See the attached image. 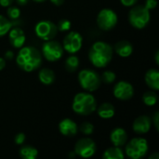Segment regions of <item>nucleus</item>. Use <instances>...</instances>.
<instances>
[{
    "label": "nucleus",
    "instance_id": "obj_1",
    "mask_svg": "<svg viewBox=\"0 0 159 159\" xmlns=\"http://www.w3.org/2000/svg\"><path fill=\"white\" fill-rule=\"evenodd\" d=\"M16 63L20 70L26 73L34 72L42 64V54L34 47H21L19 48Z\"/></svg>",
    "mask_w": 159,
    "mask_h": 159
},
{
    "label": "nucleus",
    "instance_id": "obj_2",
    "mask_svg": "<svg viewBox=\"0 0 159 159\" xmlns=\"http://www.w3.org/2000/svg\"><path fill=\"white\" fill-rule=\"evenodd\" d=\"M113 52L114 48L110 44L103 41H97L89 48V59L93 66L104 68L111 62Z\"/></svg>",
    "mask_w": 159,
    "mask_h": 159
},
{
    "label": "nucleus",
    "instance_id": "obj_3",
    "mask_svg": "<svg viewBox=\"0 0 159 159\" xmlns=\"http://www.w3.org/2000/svg\"><path fill=\"white\" fill-rule=\"evenodd\" d=\"M72 108L77 115L89 116L96 111L97 102L92 94L89 92H80L74 97Z\"/></svg>",
    "mask_w": 159,
    "mask_h": 159
},
{
    "label": "nucleus",
    "instance_id": "obj_4",
    "mask_svg": "<svg viewBox=\"0 0 159 159\" xmlns=\"http://www.w3.org/2000/svg\"><path fill=\"white\" fill-rule=\"evenodd\" d=\"M78 82L81 88L88 92L97 90L102 84L100 75L92 69L81 70L78 73Z\"/></svg>",
    "mask_w": 159,
    "mask_h": 159
},
{
    "label": "nucleus",
    "instance_id": "obj_5",
    "mask_svg": "<svg viewBox=\"0 0 159 159\" xmlns=\"http://www.w3.org/2000/svg\"><path fill=\"white\" fill-rule=\"evenodd\" d=\"M150 10L144 6H134L129 13V21L130 25L136 29L145 28L150 21Z\"/></svg>",
    "mask_w": 159,
    "mask_h": 159
},
{
    "label": "nucleus",
    "instance_id": "obj_6",
    "mask_svg": "<svg viewBox=\"0 0 159 159\" xmlns=\"http://www.w3.org/2000/svg\"><path fill=\"white\" fill-rule=\"evenodd\" d=\"M125 154L131 159L143 158L149 150L148 142L144 138H133L125 144Z\"/></svg>",
    "mask_w": 159,
    "mask_h": 159
},
{
    "label": "nucleus",
    "instance_id": "obj_7",
    "mask_svg": "<svg viewBox=\"0 0 159 159\" xmlns=\"http://www.w3.org/2000/svg\"><path fill=\"white\" fill-rule=\"evenodd\" d=\"M63 53L64 49L62 46L55 40L51 39L48 41H45L42 46V55L47 61L50 62L60 61L63 56Z\"/></svg>",
    "mask_w": 159,
    "mask_h": 159
},
{
    "label": "nucleus",
    "instance_id": "obj_8",
    "mask_svg": "<svg viewBox=\"0 0 159 159\" xmlns=\"http://www.w3.org/2000/svg\"><path fill=\"white\" fill-rule=\"evenodd\" d=\"M58 28L55 23L50 20H40L34 26V33L38 38L43 41L53 39L58 34Z\"/></svg>",
    "mask_w": 159,
    "mask_h": 159
},
{
    "label": "nucleus",
    "instance_id": "obj_9",
    "mask_svg": "<svg viewBox=\"0 0 159 159\" xmlns=\"http://www.w3.org/2000/svg\"><path fill=\"white\" fill-rule=\"evenodd\" d=\"M117 14L111 8H103L97 15V25L103 31H110L117 24Z\"/></svg>",
    "mask_w": 159,
    "mask_h": 159
},
{
    "label": "nucleus",
    "instance_id": "obj_10",
    "mask_svg": "<svg viewBox=\"0 0 159 159\" xmlns=\"http://www.w3.org/2000/svg\"><path fill=\"white\" fill-rule=\"evenodd\" d=\"M97 146L95 142L90 138H82L75 145V153L82 158H89L96 153Z\"/></svg>",
    "mask_w": 159,
    "mask_h": 159
},
{
    "label": "nucleus",
    "instance_id": "obj_11",
    "mask_svg": "<svg viewBox=\"0 0 159 159\" xmlns=\"http://www.w3.org/2000/svg\"><path fill=\"white\" fill-rule=\"evenodd\" d=\"M83 46V37L77 32H70L68 33L62 43V48L69 54H75L78 52Z\"/></svg>",
    "mask_w": 159,
    "mask_h": 159
},
{
    "label": "nucleus",
    "instance_id": "obj_12",
    "mask_svg": "<svg viewBox=\"0 0 159 159\" xmlns=\"http://www.w3.org/2000/svg\"><path fill=\"white\" fill-rule=\"evenodd\" d=\"M113 94L119 101H129L134 95V88L127 81H120L115 85Z\"/></svg>",
    "mask_w": 159,
    "mask_h": 159
},
{
    "label": "nucleus",
    "instance_id": "obj_13",
    "mask_svg": "<svg viewBox=\"0 0 159 159\" xmlns=\"http://www.w3.org/2000/svg\"><path fill=\"white\" fill-rule=\"evenodd\" d=\"M8 34V39L10 45L15 48H20L21 47L24 46L26 36L23 32V30L20 27H14L10 28V30L7 33Z\"/></svg>",
    "mask_w": 159,
    "mask_h": 159
},
{
    "label": "nucleus",
    "instance_id": "obj_14",
    "mask_svg": "<svg viewBox=\"0 0 159 159\" xmlns=\"http://www.w3.org/2000/svg\"><path fill=\"white\" fill-rule=\"evenodd\" d=\"M152 126V120L147 116H138L133 124L132 129L133 131L137 134H145L151 129Z\"/></svg>",
    "mask_w": 159,
    "mask_h": 159
},
{
    "label": "nucleus",
    "instance_id": "obj_15",
    "mask_svg": "<svg viewBox=\"0 0 159 159\" xmlns=\"http://www.w3.org/2000/svg\"><path fill=\"white\" fill-rule=\"evenodd\" d=\"M59 130L61 134L65 137H74L77 134L78 127L74 120L70 118H64L59 123Z\"/></svg>",
    "mask_w": 159,
    "mask_h": 159
},
{
    "label": "nucleus",
    "instance_id": "obj_16",
    "mask_svg": "<svg viewBox=\"0 0 159 159\" xmlns=\"http://www.w3.org/2000/svg\"><path fill=\"white\" fill-rule=\"evenodd\" d=\"M110 140L114 146L123 147L128 142V133L122 128H116L110 134Z\"/></svg>",
    "mask_w": 159,
    "mask_h": 159
},
{
    "label": "nucleus",
    "instance_id": "obj_17",
    "mask_svg": "<svg viewBox=\"0 0 159 159\" xmlns=\"http://www.w3.org/2000/svg\"><path fill=\"white\" fill-rule=\"evenodd\" d=\"M115 51L119 57L128 58L133 52V46L128 40H120L116 44Z\"/></svg>",
    "mask_w": 159,
    "mask_h": 159
},
{
    "label": "nucleus",
    "instance_id": "obj_18",
    "mask_svg": "<svg viewBox=\"0 0 159 159\" xmlns=\"http://www.w3.org/2000/svg\"><path fill=\"white\" fill-rule=\"evenodd\" d=\"M145 82L147 86L155 91H157L159 89V72L157 69L153 68L146 72L145 74Z\"/></svg>",
    "mask_w": 159,
    "mask_h": 159
},
{
    "label": "nucleus",
    "instance_id": "obj_19",
    "mask_svg": "<svg viewBox=\"0 0 159 159\" xmlns=\"http://www.w3.org/2000/svg\"><path fill=\"white\" fill-rule=\"evenodd\" d=\"M97 114L102 119H110L116 114V109L114 105L110 102H104L101 104L99 107L97 106Z\"/></svg>",
    "mask_w": 159,
    "mask_h": 159
},
{
    "label": "nucleus",
    "instance_id": "obj_20",
    "mask_svg": "<svg viewBox=\"0 0 159 159\" xmlns=\"http://www.w3.org/2000/svg\"><path fill=\"white\" fill-rule=\"evenodd\" d=\"M38 79L39 81L46 86H49L52 85L55 82L56 79V75L55 73L48 68H44L41 69L38 73Z\"/></svg>",
    "mask_w": 159,
    "mask_h": 159
},
{
    "label": "nucleus",
    "instance_id": "obj_21",
    "mask_svg": "<svg viewBox=\"0 0 159 159\" xmlns=\"http://www.w3.org/2000/svg\"><path fill=\"white\" fill-rule=\"evenodd\" d=\"M103 159H124L125 153L122 150V147L113 146L106 149L102 154Z\"/></svg>",
    "mask_w": 159,
    "mask_h": 159
},
{
    "label": "nucleus",
    "instance_id": "obj_22",
    "mask_svg": "<svg viewBox=\"0 0 159 159\" xmlns=\"http://www.w3.org/2000/svg\"><path fill=\"white\" fill-rule=\"evenodd\" d=\"M20 157L22 159H36L38 157V151L36 148L31 145H21L19 151Z\"/></svg>",
    "mask_w": 159,
    "mask_h": 159
},
{
    "label": "nucleus",
    "instance_id": "obj_23",
    "mask_svg": "<svg viewBox=\"0 0 159 159\" xmlns=\"http://www.w3.org/2000/svg\"><path fill=\"white\" fill-rule=\"evenodd\" d=\"M79 66V59L78 57H76L75 55L72 54L71 56H69L65 61V69L68 72H75L77 70Z\"/></svg>",
    "mask_w": 159,
    "mask_h": 159
},
{
    "label": "nucleus",
    "instance_id": "obj_24",
    "mask_svg": "<svg viewBox=\"0 0 159 159\" xmlns=\"http://www.w3.org/2000/svg\"><path fill=\"white\" fill-rule=\"evenodd\" d=\"M157 100H158V97H157V94L155 92V90L146 91L143 95V102L147 106H154L157 102Z\"/></svg>",
    "mask_w": 159,
    "mask_h": 159
},
{
    "label": "nucleus",
    "instance_id": "obj_25",
    "mask_svg": "<svg viewBox=\"0 0 159 159\" xmlns=\"http://www.w3.org/2000/svg\"><path fill=\"white\" fill-rule=\"evenodd\" d=\"M11 27H12L11 21L7 18L4 17L3 15H0V37L7 34Z\"/></svg>",
    "mask_w": 159,
    "mask_h": 159
},
{
    "label": "nucleus",
    "instance_id": "obj_26",
    "mask_svg": "<svg viewBox=\"0 0 159 159\" xmlns=\"http://www.w3.org/2000/svg\"><path fill=\"white\" fill-rule=\"evenodd\" d=\"M116 78V75L113 71H104L101 75V80L106 84H112L115 82Z\"/></svg>",
    "mask_w": 159,
    "mask_h": 159
},
{
    "label": "nucleus",
    "instance_id": "obj_27",
    "mask_svg": "<svg viewBox=\"0 0 159 159\" xmlns=\"http://www.w3.org/2000/svg\"><path fill=\"white\" fill-rule=\"evenodd\" d=\"M78 129L85 135H91L94 131V126L89 122H84L80 125Z\"/></svg>",
    "mask_w": 159,
    "mask_h": 159
},
{
    "label": "nucleus",
    "instance_id": "obj_28",
    "mask_svg": "<svg viewBox=\"0 0 159 159\" xmlns=\"http://www.w3.org/2000/svg\"><path fill=\"white\" fill-rule=\"evenodd\" d=\"M7 17L11 20H16L18 18H20V10L19 7H8L7 10Z\"/></svg>",
    "mask_w": 159,
    "mask_h": 159
},
{
    "label": "nucleus",
    "instance_id": "obj_29",
    "mask_svg": "<svg viewBox=\"0 0 159 159\" xmlns=\"http://www.w3.org/2000/svg\"><path fill=\"white\" fill-rule=\"evenodd\" d=\"M57 28L60 32H68L71 29V21L67 19H62L59 21Z\"/></svg>",
    "mask_w": 159,
    "mask_h": 159
},
{
    "label": "nucleus",
    "instance_id": "obj_30",
    "mask_svg": "<svg viewBox=\"0 0 159 159\" xmlns=\"http://www.w3.org/2000/svg\"><path fill=\"white\" fill-rule=\"evenodd\" d=\"M25 140H26V136L22 132H20V133L16 134L15 138H14V142H15V143L17 145H22L25 143Z\"/></svg>",
    "mask_w": 159,
    "mask_h": 159
},
{
    "label": "nucleus",
    "instance_id": "obj_31",
    "mask_svg": "<svg viewBox=\"0 0 159 159\" xmlns=\"http://www.w3.org/2000/svg\"><path fill=\"white\" fill-rule=\"evenodd\" d=\"M157 6V0H146L144 7L148 9V10H152L154 8H156Z\"/></svg>",
    "mask_w": 159,
    "mask_h": 159
},
{
    "label": "nucleus",
    "instance_id": "obj_32",
    "mask_svg": "<svg viewBox=\"0 0 159 159\" xmlns=\"http://www.w3.org/2000/svg\"><path fill=\"white\" fill-rule=\"evenodd\" d=\"M120 2L125 7H133L136 5L138 0H120Z\"/></svg>",
    "mask_w": 159,
    "mask_h": 159
},
{
    "label": "nucleus",
    "instance_id": "obj_33",
    "mask_svg": "<svg viewBox=\"0 0 159 159\" xmlns=\"http://www.w3.org/2000/svg\"><path fill=\"white\" fill-rule=\"evenodd\" d=\"M152 122H154V125H155V128L157 130H158L159 129V113L158 112H156L154 117L152 118Z\"/></svg>",
    "mask_w": 159,
    "mask_h": 159
},
{
    "label": "nucleus",
    "instance_id": "obj_34",
    "mask_svg": "<svg viewBox=\"0 0 159 159\" xmlns=\"http://www.w3.org/2000/svg\"><path fill=\"white\" fill-rule=\"evenodd\" d=\"M13 3V0H0V6L4 7H8Z\"/></svg>",
    "mask_w": 159,
    "mask_h": 159
},
{
    "label": "nucleus",
    "instance_id": "obj_35",
    "mask_svg": "<svg viewBox=\"0 0 159 159\" xmlns=\"http://www.w3.org/2000/svg\"><path fill=\"white\" fill-rule=\"evenodd\" d=\"M50 2L55 6H61L64 3V0H50Z\"/></svg>",
    "mask_w": 159,
    "mask_h": 159
},
{
    "label": "nucleus",
    "instance_id": "obj_36",
    "mask_svg": "<svg viewBox=\"0 0 159 159\" xmlns=\"http://www.w3.org/2000/svg\"><path fill=\"white\" fill-rule=\"evenodd\" d=\"M6 67V61L3 58L0 57V71L4 70V68Z\"/></svg>",
    "mask_w": 159,
    "mask_h": 159
},
{
    "label": "nucleus",
    "instance_id": "obj_37",
    "mask_svg": "<svg viewBox=\"0 0 159 159\" xmlns=\"http://www.w3.org/2000/svg\"><path fill=\"white\" fill-rule=\"evenodd\" d=\"M6 57H7V59H12V58H13V52L10 51V50L7 51V52H6Z\"/></svg>",
    "mask_w": 159,
    "mask_h": 159
},
{
    "label": "nucleus",
    "instance_id": "obj_38",
    "mask_svg": "<svg viewBox=\"0 0 159 159\" xmlns=\"http://www.w3.org/2000/svg\"><path fill=\"white\" fill-rule=\"evenodd\" d=\"M159 158V154L157 152H155L151 157H150V159H158Z\"/></svg>",
    "mask_w": 159,
    "mask_h": 159
},
{
    "label": "nucleus",
    "instance_id": "obj_39",
    "mask_svg": "<svg viewBox=\"0 0 159 159\" xmlns=\"http://www.w3.org/2000/svg\"><path fill=\"white\" fill-rule=\"evenodd\" d=\"M158 57H159V51L157 50V53H156V55H155V58H156V63L158 65L159 64V59H158Z\"/></svg>",
    "mask_w": 159,
    "mask_h": 159
},
{
    "label": "nucleus",
    "instance_id": "obj_40",
    "mask_svg": "<svg viewBox=\"0 0 159 159\" xmlns=\"http://www.w3.org/2000/svg\"><path fill=\"white\" fill-rule=\"evenodd\" d=\"M17 2L19 3V5H25L28 2V0H17Z\"/></svg>",
    "mask_w": 159,
    "mask_h": 159
},
{
    "label": "nucleus",
    "instance_id": "obj_41",
    "mask_svg": "<svg viewBox=\"0 0 159 159\" xmlns=\"http://www.w3.org/2000/svg\"><path fill=\"white\" fill-rule=\"evenodd\" d=\"M34 2H36V3H42V2H45L46 0H34Z\"/></svg>",
    "mask_w": 159,
    "mask_h": 159
}]
</instances>
